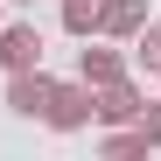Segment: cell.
<instances>
[{
    "mask_svg": "<svg viewBox=\"0 0 161 161\" xmlns=\"http://www.w3.org/2000/svg\"><path fill=\"white\" fill-rule=\"evenodd\" d=\"M42 63V28H28V21H7L0 28V70H35Z\"/></svg>",
    "mask_w": 161,
    "mask_h": 161,
    "instance_id": "3957f363",
    "label": "cell"
},
{
    "mask_svg": "<svg viewBox=\"0 0 161 161\" xmlns=\"http://www.w3.org/2000/svg\"><path fill=\"white\" fill-rule=\"evenodd\" d=\"M42 119L56 126V133L91 126V84H84V77H77V84H56V91H49V105H42Z\"/></svg>",
    "mask_w": 161,
    "mask_h": 161,
    "instance_id": "6da1fadb",
    "label": "cell"
},
{
    "mask_svg": "<svg viewBox=\"0 0 161 161\" xmlns=\"http://www.w3.org/2000/svg\"><path fill=\"white\" fill-rule=\"evenodd\" d=\"M49 91H56V77H49L42 63H35V70H14V77H7V105H14L21 119H42Z\"/></svg>",
    "mask_w": 161,
    "mask_h": 161,
    "instance_id": "277c9868",
    "label": "cell"
},
{
    "mask_svg": "<svg viewBox=\"0 0 161 161\" xmlns=\"http://www.w3.org/2000/svg\"><path fill=\"white\" fill-rule=\"evenodd\" d=\"M133 56H140V70H154V77H161V28H154V21H140V35H133Z\"/></svg>",
    "mask_w": 161,
    "mask_h": 161,
    "instance_id": "ba28073f",
    "label": "cell"
},
{
    "mask_svg": "<svg viewBox=\"0 0 161 161\" xmlns=\"http://www.w3.org/2000/svg\"><path fill=\"white\" fill-rule=\"evenodd\" d=\"M7 7H28V0H7Z\"/></svg>",
    "mask_w": 161,
    "mask_h": 161,
    "instance_id": "9c48e42d",
    "label": "cell"
},
{
    "mask_svg": "<svg viewBox=\"0 0 161 161\" xmlns=\"http://www.w3.org/2000/svg\"><path fill=\"white\" fill-rule=\"evenodd\" d=\"M63 28L70 35H98V0H63Z\"/></svg>",
    "mask_w": 161,
    "mask_h": 161,
    "instance_id": "52a82bcc",
    "label": "cell"
},
{
    "mask_svg": "<svg viewBox=\"0 0 161 161\" xmlns=\"http://www.w3.org/2000/svg\"><path fill=\"white\" fill-rule=\"evenodd\" d=\"M140 21H147V0H98V35L133 42V35H140Z\"/></svg>",
    "mask_w": 161,
    "mask_h": 161,
    "instance_id": "5b68a950",
    "label": "cell"
},
{
    "mask_svg": "<svg viewBox=\"0 0 161 161\" xmlns=\"http://www.w3.org/2000/svg\"><path fill=\"white\" fill-rule=\"evenodd\" d=\"M133 112H140V84H133V77L91 84V119H105V126H126Z\"/></svg>",
    "mask_w": 161,
    "mask_h": 161,
    "instance_id": "7a4b0ae2",
    "label": "cell"
},
{
    "mask_svg": "<svg viewBox=\"0 0 161 161\" xmlns=\"http://www.w3.org/2000/svg\"><path fill=\"white\" fill-rule=\"evenodd\" d=\"M77 77L84 84H112V77H126V56L119 49H77Z\"/></svg>",
    "mask_w": 161,
    "mask_h": 161,
    "instance_id": "8992f818",
    "label": "cell"
},
{
    "mask_svg": "<svg viewBox=\"0 0 161 161\" xmlns=\"http://www.w3.org/2000/svg\"><path fill=\"white\" fill-rule=\"evenodd\" d=\"M0 14H7V0H0Z\"/></svg>",
    "mask_w": 161,
    "mask_h": 161,
    "instance_id": "30bf717a",
    "label": "cell"
}]
</instances>
